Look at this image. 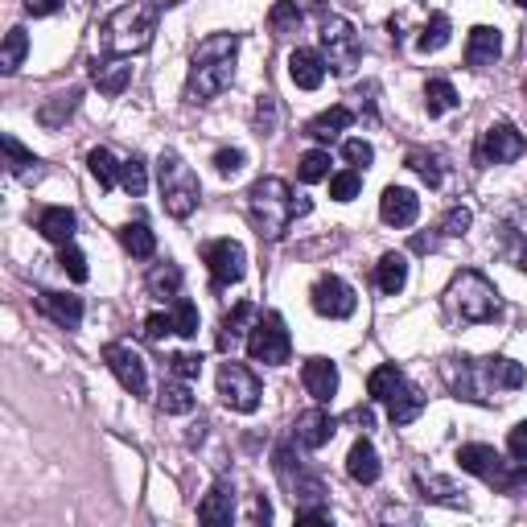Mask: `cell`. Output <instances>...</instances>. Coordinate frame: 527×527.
<instances>
[{
    "label": "cell",
    "mask_w": 527,
    "mask_h": 527,
    "mask_svg": "<svg viewBox=\"0 0 527 527\" xmlns=\"http://www.w3.org/2000/svg\"><path fill=\"white\" fill-rule=\"evenodd\" d=\"M276 478L285 482V490L293 495L297 507H313V503H318V499L326 495L322 478H318V474H309V470L293 458V445H280V449H276Z\"/></svg>",
    "instance_id": "cell-10"
},
{
    "label": "cell",
    "mask_w": 527,
    "mask_h": 527,
    "mask_svg": "<svg viewBox=\"0 0 527 527\" xmlns=\"http://www.w3.org/2000/svg\"><path fill=\"white\" fill-rule=\"evenodd\" d=\"M523 95H527V83H523Z\"/></svg>",
    "instance_id": "cell-62"
},
{
    "label": "cell",
    "mask_w": 527,
    "mask_h": 527,
    "mask_svg": "<svg viewBox=\"0 0 527 527\" xmlns=\"http://www.w3.org/2000/svg\"><path fill=\"white\" fill-rule=\"evenodd\" d=\"M458 91H453V83L449 79H429L425 83V112L429 116H445V112H453L458 108Z\"/></svg>",
    "instance_id": "cell-39"
},
{
    "label": "cell",
    "mask_w": 527,
    "mask_h": 527,
    "mask_svg": "<svg viewBox=\"0 0 527 527\" xmlns=\"http://www.w3.org/2000/svg\"><path fill=\"white\" fill-rule=\"evenodd\" d=\"M334 433H338V420L326 412V404L301 412L297 425H293V441H297L301 449H322V445L334 441Z\"/></svg>",
    "instance_id": "cell-16"
},
{
    "label": "cell",
    "mask_w": 527,
    "mask_h": 527,
    "mask_svg": "<svg viewBox=\"0 0 527 527\" xmlns=\"http://www.w3.org/2000/svg\"><path fill=\"white\" fill-rule=\"evenodd\" d=\"M342 157L350 161V169H367L375 161V149L367 145V140H346L342 145Z\"/></svg>",
    "instance_id": "cell-52"
},
{
    "label": "cell",
    "mask_w": 527,
    "mask_h": 527,
    "mask_svg": "<svg viewBox=\"0 0 527 527\" xmlns=\"http://www.w3.org/2000/svg\"><path fill=\"white\" fill-rule=\"evenodd\" d=\"M248 355H252V363H264V367L289 363L293 338H289L285 318H280V313H260V318H256V326L248 334Z\"/></svg>",
    "instance_id": "cell-9"
},
{
    "label": "cell",
    "mask_w": 527,
    "mask_h": 527,
    "mask_svg": "<svg viewBox=\"0 0 527 527\" xmlns=\"http://www.w3.org/2000/svg\"><path fill=\"white\" fill-rule=\"evenodd\" d=\"M515 5H519V9H523V13H527V0H515Z\"/></svg>",
    "instance_id": "cell-60"
},
{
    "label": "cell",
    "mask_w": 527,
    "mask_h": 527,
    "mask_svg": "<svg viewBox=\"0 0 527 527\" xmlns=\"http://www.w3.org/2000/svg\"><path fill=\"white\" fill-rule=\"evenodd\" d=\"M25 50H29V38H25V29H9V38H5V50H0V70H5V75H13V70L21 66V58H25Z\"/></svg>",
    "instance_id": "cell-45"
},
{
    "label": "cell",
    "mask_w": 527,
    "mask_h": 527,
    "mask_svg": "<svg viewBox=\"0 0 527 527\" xmlns=\"http://www.w3.org/2000/svg\"><path fill=\"white\" fill-rule=\"evenodd\" d=\"M165 334H178V330H173V313H149V318H145V338L161 342Z\"/></svg>",
    "instance_id": "cell-54"
},
{
    "label": "cell",
    "mask_w": 527,
    "mask_h": 527,
    "mask_svg": "<svg viewBox=\"0 0 527 527\" xmlns=\"http://www.w3.org/2000/svg\"><path fill=\"white\" fill-rule=\"evenodd\" d=\"M256 318H260V309H256L252 301H239V305L227 313V318H223V326H219V350H235L243 338L252 334Z\"/></svg>",
    "instance_id": "cell-24"
},
{
    "label": "cell",
    "mask_w": 527,
    "mask_h": 527,
    "mask_svg": "<svg viewBox=\"0 0 527 527\" xmlns=\"http://www.w3.org/2000/svg\"><path fill=\"white\" fill-rule=\"evenodd\" d=\"M198 305L194 301H186V297H178L173 301V330H178L182 338H198Z\"/></svg>",
    "instance_id": "cell-47"
},
{
    "label": "cell",
    "mask_w": 527,
    "mask_h": 527,
    "mask_svg": "<svg viewBox=\"0 0 527 527\" xmlns=\"http://www.w3.org/2000/svg\"><path fill=\"white\" fill-rule=\"evenodd\" d=\"M458 466L474 478H482L486 486L503 490V495H515V490H527V466L523 462H507L499 449L490 445H462L458 449Z\"/></svg>",
    "instance_id": "cell-5"
},
{
    "label": "cell",
    "mask_w": 527,
    "mask_h": 527,
    "mask_svg": "<svg viewBox=\"0 0 527 527\" xmlns=\"http://www.w3.org/2000/svg\"><path fill=\"white\" fill-rule=\"evenodd\" d=\"M145 285H149V293L161 297V301H178V293H182V268L169 264V260H161V264L149 268Z\"/></svg>",
    "instance_id": "cell-30"
},
{
    "label": "cell",
    "mask_w": 527,
    "mask_h": 527,
    "mask_svg": "<svg viewBox=\"0 0 527 527\" xmlns=\"http://www.w3.org/2000/svg\"><path fill=\"white\" fill-rule=\"evenodd\" d=\"M309 305H313V313H322V318L342 322V318H350V313H355L359 297H355V289H350L342 276H322L318 285L309 289Z\"/></svg>",
    "instance_id": "cell-13"
},
{
    "label": "cell",
    "mask_w": 527,
    "mask_h": 527,
    "mask_svg": "<svg viewBox=\"0 0 527 527\" xmlns=\"http://www.w3.org/2000/svg\"><path fill=\"white\" fill-rule=\"evenodd\" d=\"M318 38H322V58L330 66V75H338V79L355 75L359 62H363V42H359L355 25H350L346 17H326Z\"/></svg>",
    "instance_id": "cell-7"
},
{
    "label": "cell",
    "mask_w": 527,
    "mask_h": 527,
    "mask_svg": "<svg viewBox=\"0 0 527 527\" xmlns=\"http://www.w3.org/2000/svg\"><path fill=\"white\" fill-rule=\"evenodd\" d=\"M449 38H453V21H449L445 13H433V17L425 21V29H420L416 50H420V54H437V50L449 46Z\"/></svg>",
    "instance_id": "cell-36"
},
{
    "label": "cell",
    "mask_w": 527,
    "mask_h": 527,
    "mask_svg": "<svg viewBox=\"0 0 527 527\" xmlns=\"http://www.w3.org/2000/svg\"><path fill=\"white\" fill-rule=\"evenodd\" d=\"M486 367H490V379H495V392H515V388H523V379H527V371L515 363V359H486Z\"/></svg>",
    "instance_id": "cell-41"
},
{
    "label": "cell",
    "mask_w": 527,
    "mask_h": 527,
    "mask_svg": "<svg viewBox=\"0 0 527 527\" xmlns=\"http://www.w3.org/2000/svg\"><path fill=\"white\" fill-rule=\"evenodd\" d=\"M38 231L62 248V243L75 239V210H70V206H46L38 215Z\"/></svg>",
    "instance_id": "cell-28"
},
{
    "label": "cell",
    "mask_w": 527,
    "mask_h": 527,
    "mask_svg": "<svg viewBox=\"0 0 527 527\" xmlns=\"http://www.w3.org/2000/svg\"><path fill=\"white\" fill-rule=\"evenodd\" d=\"M416 490H420V499H433V503H445V507H466V495L449 478L416 474Z\"/></svg>",
    "instance_id": "cell-31"
},
{
    "label": "cell",
    "mask_w": 527,
    "mask_h": 527,
    "mask_svg": "<svg viewBox=\"0 0 527 527\" xmlns=\"http://www.w3.org/2000/svg\"><path fill=\"white\" fill-rule=\"evenodd\" d=\"M91 79H95V87H99L103 95L116 99V95H124V87L132 83V62H128V58H116V54L95 58V62H91Z\"/></svg>",
    "instance_id": "cell-22"
},
{
    "label": "cell",
    "mask_w": 527,
    "mask_h": 527,
    "mask_svg": "<svg viewBox=\"0 0 527 527\" xmlns=\"http://www.w3.org/2000/svg\"><path fill=\"white\" fill-rule=\"evenodd\" d=\"M375 285H379V293H388V297L404 293V285H408V256L383 252L379 256V268H375Z\"/></svg>",
    "instance_id": "cell-27"
},
{
    "label": "cell",
    "mask_w": 527,
    "mask_h": 527,
    "mask_svg": "<svg viewBox=\"0 0 527 527\" xmlns=\"http://www.w3.org/2000/svg\"><path fill=\"white\" fill-rule=\"evenodd\" d=\"M441 375L449 383V392L458 400H470V404H495V379H490V367L486 359H445L441 363Z\"/></svg>",
    "instance_id": "cell-8"
},
{
    "label": "cell",
    "mask_w": 527,
    "mask_h": 527,
    "mask_svg": "<svg viewBox=\"0 0 527 527\" xmlns=\"http://www.w3.org/2000/svg\"><path fill=\"white\" fill-rule=\"evenodd\" d=\"M120 186L132 194V198H140L149 190V165H145V157H128V161H120Z\"/></svg>",
    "instance_id": "cell-42"
},
{
    "label": "cell",
    "mask_w": 527,
    "mask_h": 527,
    "mask_svg": "<svg viewBox=\"0 0 527 527\" xmlns=\"http://www.w3.org/2000/svg\"><path fill=\"white\" fill-rule=\"evenodd\" d=\"M248 215H252V227L260 239H268V243L285 239L289 223L297 219V198H293L289 182L285 178H256L248 190Z\"/></svg>",
    "instance_id": "cell-2"
},
{
    "label": "cell",
    "mask_w": 527,
    "mask_h": 527,
    "mask_svg": "<svg viewBox=\"0 0 527 527\" xmlns=\"http://www.w3.org/2000/svg\"><path fill=\"white\" fill-rule=\"evenodd\" d=\"M350 420L363 425V429H371V408H355V412H350Z\"/></svg>",
    "instance_id": "cell-58"
},
{
    "label": "cell",
    "mask_w": 527,
    "mask_h": 527,
    "mask_svg": "<svg viewBox=\"0 0 527 527\" xmlns=\"http://www.w3.org/2000/svg\"><path fill=\"white\" fill-rule=\"evenodd\" d=\"M350 124H355V112L338 103V108H326L322 116H313V120L305 124V136H309V140H318V145H334V140H338Z\"/></svg>",
    "instance_id": "cell-25"
},
{
    "label": "cell",
    "mask_w": 527,
    "mask_h": 527,
    "mask_svg": "<svg viewBox=\"0 0 527 527\" xmlns=\"http://www.w3.org/2000/svg\"><path fill=\"white\" fill-rule=\"evenodd\" d=\"M198 519L210 523V527H223V523L235 519V486L227 478L210 486V495L198 503Z\"/></svg>",
    "instance_id": "cell-23"
},
{
    "label": "cell",
    "mask_w": 527,
    "mask_h": 527,
    "mask_svg": "<svg viewBox=\"0 0 527 527\" xmlns=\"http://www.w3.org/2000/svg\"><path fill=\"white\" fill-rule=\"evenodd\" d=\"M346 474L355 478V482H363V486L379 482L383 466H379V453H375V445L367 437H359L355 445H350V453H346Z\"/></svg>",
    "instance_id": "cell-26"
},
{
    "label": "cell",
    "mask_w": 527,
    "mask_h": 527,
    "mask_svg": "<svg viewBox=\"0 0 527 527\" xmlns=\"http://www.w3.org/2000/svg\"><path fill=\"white\" fill-rule=\"evenodd\" d=\"M330 75V66L322 58V50H309V46H297L289 54V79L301 87V91H318Z\"/></svg>",
    "instance_id": "cell-17"
},
{
    "label": "cell",
    "mask_w": 527,
    "mask_h": 527,
    "mask_svg": "<svg viewBox=\"0 0 527 527\" xmlns=\"http://www.w3.org/2000/svg\"><path fill=\"white\" fill-rule=\"evenodd\" d=\"M0 145H5V165H9V173H13V178H38V173H42V161L33 157V153L21 145L17 136H5V140H0Z\"/></svg>",
    "instance_id": "cell-35"
},
{
    "label": "cell",
    "mask_w": 527,
    "mask_h": 527,
    "mask_svg": "<svg viewBox=\"0 0 527 527\" xmlns=\"http://www.w3.org/2000/svg\"><path fill=\"white\" fill-rule=\"evenodd\" d=\"M62 9V0H25V13L29 17H54Z\"/></svg>",
    "instance_id": "cell-57"
},
{
    "label": "cell",
    "mask_w": 527,
    "mask_h": 527,
    "mask_svg": "<svg viewBox=\"0 0 527 527\" xmlns=\"http://www.w3.org/2000/svg\"><path fill=\"white\" fill-rule=\"evenodd\" d=\"M359 190H363V173L359 169H342V173L330 178V198L334 202H355Z\"/></svg>",
    "instance_id": "cell-44"
},
{
    "label": "cell",
    "mask_w": 527,
    "mask_h": 527,
    "mask_svg": "<svg viewBox=\"0 0 527 527\" xmlns=\"http://www.w3.org/2000/svg\"><path fill=\"white\" fill-rule=\"evenodd\" d=\"M169 371L178 379H198L202 375V355H190V350H182V355H169Z\"/></svg>",
    "instance_id": "cell-51"
},
{
    "label": "cell",
    "mask_w": 527,
    "mask_h": 527,
    "mask_svg": "<svg viewBox=\"0 0 527 527\" xmlns=\"http://www.w3.org/2000/svg\"><path fill=\"white\" fill-rule=\"evenodd\" d=\"M425 412V396H420V388L412 379H404V388L388 400V416H392V425H412V420Z\"/></svg>",
    "instance_id": "cell-29"
},
{
    "label": "cell",
    "mask_w": 527,
    "mask_h": 527,
    "mask_svg": "<svg viewBox=\"0 0 527 527\" xmlns=\"http://www.w3.org/2000/svg\"><path fill=\"white\" fill-rule=\"evenodd\" d=\"M157 182H161V198H165L169 215L173 219H190L198 198H202V186H198V173L173 149H165L161 161H157Z\"/></svg>",
    "instance_id": "cell-6"
},
{
    "label": "cell",
    "mask_w": 527,
    "mask_h": 527,
    "mask_svg": "<svg viewBox=\"0 0 527 527\" xmlns=\"http://www.w3.org/2000/svg\"><path fill=\"white\" fill-rule=\"evenodd\" d=\"M87 169H91V178L99 182V190L120 186V161H116L108 149H91V153H87Z\"/></svg>",
    "instance_id": "cell-40"
},
{
    "label": "cell",
    "mask_w": 527,
    "mask_h": 527,
    "mask_svg": "<svg viewBox=\"0 0 527 527\" xmlns=\"http://www.w3.org/2000/svg\"><path fill=\"white\" fill-rule=\"evenodd\" d=\"M202 260L210 268V280L215 289H227V285H239L243 272H248V252H243L239 239H215L202 248Z\"/></svg>",
    "instance_id": "cell-11"
},
{
    "label": "cell",
    "mask_w": 527,
    "mask_h": 527,
    "mask_svg": "<svg viewBox=\"0 0 527 527\" xmlns=\"http://www.w3.org/2000/svg\"><path fill=\"white\" fill-rule=\"evenodd\" d=\"M79 108V91H66V95H54L50 103H46V108H42V124L46 128H58L70 112H75Z\"/></svg>",
    "instance_id": "cell-46"
},
{
    "label": "cell",
    "mask_w": 527,
    "mask_h": 527,
    "mask_svg": "<svg viewBox=\"0 0 527 527\" xmlns=\"http://www.w3.org/2000/svg\"><path fill=\"white\" fill-rule=\"evenodd\" d=\"M157 404H161V412H165V416H186V412H194V392H190V379H178V375H173V379L165 383V388H161Z\"/></svg>",
    "instance_id": "cell-34"
},
{
    "label": "cell",
    "mask_w": 527,
    "mask_h": 527,
    "mask_svg": "<svg viewBox=\"0 0 527 527\" xmlns=\"http://www.w3.org/2000/svg\"><path fill=\"white\" fill-rule=\"evenodd\" d=\"M38 305L50 322H58L62 330H79L83 326V297L75 293H54V289H42L38 293Z\"/></svg>",
    "instance_id": "cell-20"
},
{
    "label": "cell",
    "mask_w": 527,
    "mask_h": 527,
    "mask_svg": "<svg viewBox=\"0 0 527 527\" xmlns=\"http://www.w3.org/2000/svg\"><path fill=\"white\" fill-rule=\"evenodd\" d=\"M379 219L388 227H412L420 219V198L404 186H388L379 198Z\"/></svg>",
    "instance_id": "cell-18"
},
{
    "label": "cell",
    "mask_w": 527,
    "mask_h": 527,
    "mask_svg": "<svg viewBox=\"0 0 527 527\" xmlns=\"http://www.w3.org/2000/svg\"><path fill=\"white\" fill-rule=\"evenodd\" d=\"M58 264H62V272L70 276V280H75V285H83V280L91 276L87 272V256L75 248V243H62V252H58Z\"/></svg>",
    "instance_id": "cell-49"
},
{
    "label": "cell",
    "mask_w": 527,
    "mask_h": 527,
    "mask_svg": "<svg viewBox=\"0 0 527 527\" xmlns=\"http://www.w3.org/2000/svg\"><path fill=\"white\" fill-rule=\"evenodd\" d=\"M507 453L515 462H523L527 466V420H519V425L507 433Z\"/></svg>",
    "instance_id": "cell-55"
},
{
    "label": "cell",
    "mask_w": 527,
    "mask_h": 527,
    "mask_svg": "<svg viewBox=\"0 0 527 527\" xmlns=\"http://www.w3.org/2000/svg\"><path fill=\"white\" fill-rule=\"evenodd\" d=\"M301 383H305V392L318 400V404H330L334 396H338V367L330 363V359H305V367H301Z\"/></svg>",
    "instance_id": "cell-21"
},
{
    "label": "cell",
    "mask_w": 527,
    "mask_h": 527,
    "mask_svg": "<svg viewBox=\"0 0 527 527\" xmlns=\"http://www.w3.org/2000/svg\"><path fill=\"white\" fill-rule=\"evenodd\" d=\"M219 396L231 412H256L260 408V379L243 363H223L219 367Z\"/></svg>",
    "instance_id": "cell-12"
},
{
    "label": "cell",
    "mask_w": 527,
    "mask_h": 527,
    "mask_svg": "<svg viewBox=\"0 0 527 527\" xmlns=\"http://www.w3.org/2000/svg\"><path fill=\"white\" fill-rule=\"evenodd\" d=\"M235 54H239V33H210V38H202L190 62L186 99L206 103V99L223 95L235 83Z\"/></svg>",
    "instance_id": "cell-1"
},
{
    "label": "cell",
    "mask_w": 527,
    "mask_h": 527,
    "mask_svg": "<svg viewBox=\"0 0 527 527\" xmlns=\"http://www.w3.org/2000/svg\"><path fill=\"white\" fill-rule=\"evenodd\" d=\"M120 243H124V252H128L132 260H149V256L157 252V235L149 231V223H128V227L120 231Z\"/></svg>",
    "instance_id": "cell-38"
},
{
    "label": "cell",
    "mask_w": 527,
    "mask_h": 527,
    "mask_svg": "<svg viewBox=\"0 0 527 527\" xmlns=\"http://www.w3.org/2000/svg\"><path fill=\"white\" fill-rule=\"evenodd\" d=\"M256 519H264V523L272 519V507H268V499H264V495L256 499Z\"/></svg>",
    "instance_id": "cell-59"
},
{
    "label": "cell",
    "mask_w": 527,
    "mask_h": 527,
    "mask_svg": "<svg viewBox=\"0 0 527 527\" xmlns=\"http://www.w3.org/2000/svg\"><path fill=\"white\" fill-rule=\"evenodd\" d=\"M313 5H326V0H313Z\"/></svg>",
    "instance_id": "cell-61"
},
{
    "label": "cell",
    "mask_w": 527,
    "mask_h": 527,
    "mask_svg": "<svg viewBox=\"0 0 527 527\" xmlns=\"http://www.w3.org/2000/svg\"><path fill=\"white\" fill-rule=\"evenodd\" d=\"M157 33V5L153 0H132V5L116 9L103 21V50L116 58H132L140 50H149Z\"/></svg>",
    "instance_id": "cell-4"
},
{
    "label": "cell",
    "mask_w": 527,
    "mask_h": 527,
    "mask_svg": "<svg viewBox=\"0 0 527 527\" xmlns=\"http://www.w3.org/2000/svg\"><path fill=\"white\" fill-rule=\"evenodd\" d=\"M523 149H527V140L515 124H507V120L490 124L482 132V145H478V165H511L523 157Z\"/></svg>",
    "instance_id": "cell-14"
},
{
    "label": "cell",
    "mask_w": 527,
    "mask_h": 527,
    "mask_svg": "<svg viewBox=\"0 0 527 527\" xmlns=\"http://www.w3.org/2000/svg\"><path fill=\"white\" fill-rule=\"evenodd\" d=\"M334 515H330V507H322V503H313V507H297V523H330Z\"/></svg>",
    "instance_id": "cell-56"
},
{
    "label": "cell",
    "mask_w": 527,
    "mask_h": 527,
    "mask_svg": "<svg viewBox=\"0 0 527 527\" xmlns=\"http://www.w3.org/2000/svg\"><path fill=\"white\" fill-rule=\"evenodd\" d=\"M256 136H272L276 132V124H280V103H276V95H260L256 99Z\"/></svg>",
    "instance_id": "cell-48"
},
{
    "label": "cell",
    "mask_w": 527,
    "mask_h": 527,
    "mask_svg": "<svg viewBox=\"0 0 527 527\" xmlns=\"http://www.w3.org/2000/svg\"><path fill=\"white\" fill-rule=\"evenodd\" d=\"M445 309H449L458 322H466V326H482V322H495V318H499V313H503V301H499L495 285H490L482 272L462 268V272H453L449 289H445Z\"/></svg>",
    "instance_id": "cell-3"
},
{
    "label": "cell",
    "mask_w": 527,
    "mask_h": 527,
    "mask_svg": "<svg viewBox=\"0 0 527 527\" xmlns=\"http://www.w3.org/2000/svg\"><path fill=\"white\" fill-rule=\"evenodd\" d=\"M470 223H474V215H470V206H453L449 215L441 219V235H449V239H458V235H466V231H470Z\"/></svg>",
    "instance_id": "cell-50"
},
{
    "label": "cell",
    "mask_w": 527,
    "mask_h": 527,
    "mask_svg": "<svg viewBox=\"0 0 527 527\" xmlns=\"http://www.w3.org/2000/svg\"><path fill=\"white\" fill-rule=\"evenodd\" d=\"M243 161H248L243 149H219L215 153V173H219V178H235V173L243 169Z\"/></svg>",
    "instance_id": "cell-53"
},
{
    "label": "cell",
    "mask_w": 527,
    "mask_h": 527,
    "mask_svg": "<svg viewBox=\"0 0 527 527\" xmlns=\"http://www.w3.org/2000/svg\"><path fill=\"white\" fill-rule=\"evenodd\" d=\"M404 165L416 173V178L420 182H425V186H441L445 182V169H441V153H429V149H412L408 157H404Z\"/></svg>",
    "instance_id": "cell-37"
},
{
    "label": "cell",
    "mask_w": 527,
    "mask_h": 527,
    "mask_svg": "<svg viewBox=\"0 0 527 527\" xmlns=\"http://www.w3.org/2000/svg\"><path fill=\"white\" fill-rule=\"evenodd\" d=\"M499 54H503V33L490 29V25H474L470 38H466V66L486 70V66L499 62Z\"/></svg>",
    "instance_id": "cell-19"
},
{
    "label": "cell",
    "mask_w": 527,
    "mask_h": 527,
    "mask_svg": "<svg viewBox=\"0 0 527 527\" xmlns=\"http://www.w3.org/2000/svg\"><path fill=\"white\" fill-rule=\"evenodd\" d=\"M103 359H108V367L120 379L124 392H132V396H145L149 392V371H145V363H140V355H136L132 346H124V342L103 346Z\"/></svg>",
    "instance_id": "cell-15"
},
{
    "label": "cell",
    "mask_w": 527,
    "mask_h": 527,
    "mask_svg": "<svg viewBox=\"0 0 527 527\" xmlns=\"http://www.w3.org/2000/svg\"><path fill=\"white\" fill-rule=\"evenodd\" d=\"M404 371L396 367V363H383V367H375L371 375H367V392H371V400H379V404H388L400 388H404Z\"/></svg>",
    "instance_id": "cell-32"
},
{
    "label": "cell",
    "mask_w": 527,
    "mask_h": 527,
    "mask_svg": "<svg viewBox=\"0 0 527 527\" xmlns=\"http://www.w3.org/2000/svg\"><path fill=\"white\" fill-rule=\"evenodd\" d=\"M301 25H305V9L297 5V0H276V5L268 9V29L276 33V38H293Z\"/></svg>",
    "instance_id": "cell-33"
},
{
    "label": "cell",
    "mask_w": 527,
    "mask_h": 527,
    "mask_svg": "<svg viewBox=\"0 0 527 527\" xmlns=\"http://www.w3.org/2000/svg\"><path fill=\"white\" fill-rule=\"evenodd\" d=\"M297 178L309 182V186H313V182H326V178H330V153H326V149H309V153L297 161Z\"/></svg>",
    "instance_id": "cell-43"
}]
</instances>
